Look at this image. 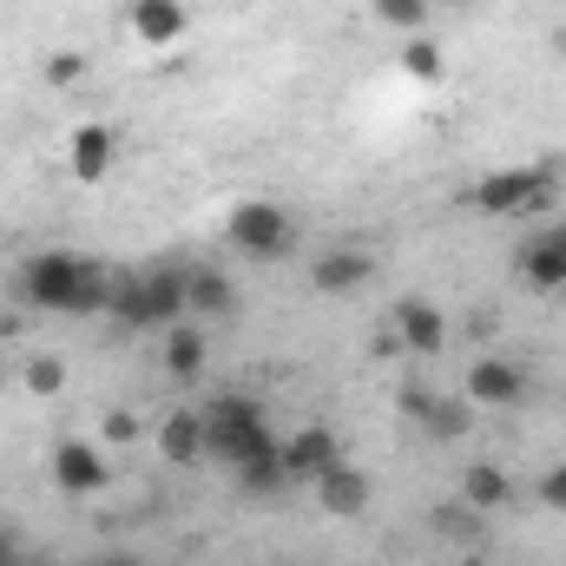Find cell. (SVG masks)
I'll return each mask as SVG.
<instances>
[{"label": "cell", "instance_id": "obj_1", "mask_svg": "<svg viewBox=\"0 0 566 566\" xmlns=\"http://www.w3.org/2000/svg\"><path fill=\"white\" fill-rule=\"evenodd\" d=\"M20 296L53 316H99L113 310V271L80 251H40L20 264Z\"/></svg>", "mask_w": 566, "mask_h": 566}, {"label": "cell", "instance_id": "obj_2", "mask_svg": "<svg viewBox=\"0 0 566 566\" xmlns=\"http://www.w3.org/2000/svg\"><path fill=\"white\" fill-rule=\"evenodd\" d=\"M277 428L264 422V409L251 402V396H218L211 409H205V454H218V461H231V468H251V461H264V454H277Z\"/></svg>", "mask_w": 566, "mask_h": 566}, {"label": "cell", "instance_id": "obj_3", "mask_svg": "<svg viewBox=\"0 0 566 566\" xmlns=\"http://www.w3.org/2000/svg\"><path fill=\"white\" fill-rule=\"evenodd\" d=\"M185 271H133V277H113V310L126 329H171L185 323Z\"/></svg>", "mask_w": 566, "mask_h": 566}, {"label": "cell", "instance_id": "obj_4", "mask_svg": "<svg viewBox=\"0 0 566 566\" xmlns=\"http://www.w3.org/2000/svg\"><path fill=\"white\" fill-rule=\"evenodd\" d=\"M224 238H231V251H244L258 264H277V258H290V244H296V224H290V211L271 205V198H244V205H231Z\"/></svg>", "mask_w": 566, "mask_h": 566}, {"label": "cell", "instance_id": "obj_5", "mask_svg": "<svg viewBox=\"0 0 566 566\" xmlns=\"http://www.w3.org/2000/svg\"><path fill=\"white\" fill-rule=\"evenodd\" d=\"M468 198L474 211H494V218H534V211H554V178L541 165H507V171H488Z\"/></svg>", "mask_w": 566, "mask_h": 566}, {"label": "cell", "instance_id": "obj_6", "mask_svg": "<svg viewBox=\"0 0 566 566\" xmlns=\"http://www.w3.org/2000/svg\"><path fill=\"white\" fill-rule=\"evenodd\" d=\"M336 461H343V434L323 428V422L296 428V434L283 441V468H290V481H316V474L336 468Z\"/></svg>", "mask_w": 566, "mask_h": 566}, {"label": "cell", "instance_id": "obj_7", "mask_svg": "<svg viewBox=\"0 0 566 566\" xmlns=\"http://www.w3.org/2000/svg\"><path fill=\"white\" fill-rule=\"evenodd\" d=\"M53 488L73 494V501H80V494H99V488H106V454H99L93 441H60V448H53Z\"/></svg>", "mask_w": 566, "mask_h": 566}, {"label": "cell", "instance_id": "obj_8", "mask_svg": "<svg viewBox=\"0 0 566 566\" xmlns=\"http://www.w3.org/2000/svg\"><path fill=\"white\" fill-rule=\"evenodd\" d=\"M389 329H396L402 349H416V356H441V349H448V316H441L428 296H402Z\"/></svg>", "mask_w": 566, "mask_h": 566}, {"label": "cell", "instance_id": "obj_9", "mask_svg": "<svg viewBox=\"0 0 566 566\" xmlns=\"http://www.w3.org/2000/svg\"><path fill=\"white\" fill-rule=\"evenodd\" d=\"M521 396H527V376H521L514 363L481 356V363L468 369V402H474V409H514Z\"/></svg>", "mask_w": 566, "mask_h": 566}, {"label": "cell", "instance_id": "obj_10", "mask_svg": "<svg viewBox=\"0 0 566 566\" xmlns=\"http://www.w3.org/2000/svg\"><path fill=\"white\" fill-rule=\"evenodd\" d=\"M402 409L428 428V441H461L468 422H474V402H468V396H461V402H441V396H428L422 382H416V389H402Z\"/></svg>", "mask_w": 566, "mask_h": 566}, {"label": "cell", "instance_id": "obj_11", "mask_svg": "<svg viewBox=\"0 0 566 566\" xmlns=\"http://www.w3.org/2000/svg\"><path fill=\"white\" fill-rule=\"evenodd\" d=\"M521 277L534 290H566V224H547L521 244Z\"/></svg>", "mask_w": 566, "mask_h": 566}, {"label": "cell", "instance_id": "obj_12", "mask_svg": "<svg viewBox=\"0 0 566 566\" xmlns=\"http://www.w3.org/2000/svg\"><path fill=\"white\" fill-rule=\"evenodd\" d=\"M310 488H316L323 514H343V521H349V514H363V507H369V474H363V468H356L349 454H343L336 468H323V474H316Z\"/></svg>", "mask_w": 566, "mask_h": 566}, {"label": "cell", "instance_id": "obj_13", "mask_svg": "<svg viewBox=\"0 0 566 566\" xmlns=\"http://www.w3.org/2000/svg\"><path fill=\"white\" fill-rule=\"evenodd\" d=\"M126 20H133V33H139L145 46H178V40H185V27H191L185 0H133V7H126Z\"/></svg>", "mask_w": 566, "mask_h": 566}, {"label": "cell", "instance_id": "obj_14", "mask_svg": "<svg viewBox=\"0 0 566 566\" xmlns=\"http://www.w3.org/2000/svg\"><path fill=\"white\" fill-rule=\"evenodd\" d=\"M113 158H119V139H113L106 126H73V145H66V165H73V178H80V185H106Z\"/></svg>", "mask_w": 566, "mask_h": 566}, {"label": "cell", "instance_id": "obj_15", "mask_svg": "<svg viewBox=\"0 0 566 566\" xmlns=\"http://www.w3.org/2000/svg\"><path fill=\"white\" fill-rule=\"evenodd\" d=\"M369 277H376V258H369V251H323V258L310 264V283H316L323 296H349V290H363Z\"/></svg>", "mask_w": 566, "mask_h": 566}, {"label": "cell", "instance_id": "obj_16", "mask_svg": "<svg viewBox=\"0 0 566 566\" xmlns=\"http://www.w3.org/2000/svg\"><path fill=\"white\" fill-rule=\"evenodd\" d=\"M185 303H191L198 316H238V290H231L224 271H211V264L185 271Z\"/></svg>", "mask_w": 566, "mask_h": 566}, {"label": "cell", "instance_id": "obj_17", "mask_svg": "<svg viewBox=\"0 0 566 566\" xmlns=\"http://www.w3.org/2000/svg\"><path fill=\"white\" fill-rule=\"evenodd\" d=\"M158 454L165 461H198L205 454V416H191V409H171L165 422H158Z\"/></svg>", "mask_w": 566, "mask_h": 566}, {"label": "cell", "instance_id": "obj_18", "mask_svg": "<svg viewBox=\"0 0 566 566\" xmlns=\"http://www.w3.org/2000/svg\"><path fill=\"white\" fill-rule=\"evenodd\" d=\"M165 369H171L178 382H198V376H205V329L171 323V329H165Z\"/></svg>", "mask_w": 566, "mask_h": 566}, {"label": "cell", "instance_id": "obj_19", "mask_svg": "<svg viewBox=\"0 0 566 566\" xmlns=\"http://www.w3.org/2000/svg\"><path fill=\"white\" fill-rule=\"evenodd\" d=\"M507 488H514V481H507V474H501L494 461H474V468L461 474V501H468L474 514H488V507H501V501H507Z\"/></svg>", "mask_w": 566, "mask_h": 566}, {"label": "cell", "instance_id": "obj_20", "mask_svg": "<svg viewBox=\"0 0 566 566\" xmlns=\"http://www.w3.org/2000/svg\"><path fill=\"white\" fill-rule=\"evenodd\" d=\"M402 73H409V80H422V86H434V80L448 73V53H441V40L409 33V46H402Z\"/></svg>", "mask_w": 566, "mask_h": 566}, {"label": "cell", "instance_id": "obj_21", "mask_svg": "<svg viewBox=\"0 0 566 566\" xmlns=\"http://www.w3.org/2000/svg\"><path fill=\"white\" fill-rule=\"evenodd\" d=\"M238 481H244V494H251V501H271V494H283V488H290L283 448H277V454H264V461H251V468H238Z\"/></svg>", "mask_w": 566, "mask_h": 566}, {"label": "cell", "instance_id": "obj_22", "mask_svg": "<svg viewBox=\"0 0 566 566\" xmlns=\"http://www.w3.org/2000/svg\"><path fill=\"white\" fill-rule=\"evenodd\" d=\"M369 7L396 33H428V20H434V0H369Z\"/></svg>", "mask_w": 566, "mask_h": 566}, {"label": "cell", "instance_id": "obj_23", "mask_svg": "<svg viewBox=\"0 0 566 566\" xmlns=\"http://www.w3.org/2000/svg\"><path fill=\"white\" fill-rule=\"evenodd\" d=\"M27 389H33V396H60V389H66V363H60V356H33V363H27Z\"/></svg>", "mask_w": 566, "mask_h": 566}, {"label": "cell", "instance_id": "obj_24", "mask_svg": "<svg viewBox=\"0 0 566 566\" xmlns=\"http://www.w3.org/2000/svg\"><path fill=\"white\" fill-rule=\"evenodd\" d=\"M80 73H86V53H53L46 60V86H80Z\"/></svg>", "mask_w": 566, "mask_h": 566}, {"label": "cell", "instance_id": "obj_25", "mask_svg": "<svg viewBox=\"0 0 566 566\" xmlns=\"http://www.w3.org/2000/svg\"><path fill=\"white\" fill-rule=\"evenodd\" d=\"M541 501H547L554 514H566V461H560V468H547V474H541Z\"/></svg>", "mask_w": 566, "mask_h": 566}, {"label": "cell", "instance_id": "obj_26", "mask_svg": "<svg viewBox=\"0 0 566 566\" xmlns=\"http://www.w3.org/2000/svg\"><path fill=\"white\" fill-rule=\"evenodd\" d=\"M106 441H139V422L133 416H106Z\"/></svg>", "mask_w": 566, "mask_h": 566}, {"label": "cell", "instance_id": "obj_27", "mask_svg": "<svg viewBox=\"0 0 566 566\" xmlns=\"http://www.w3.org/2000/svg\"><path fill=\"white\" fill-rule=\"evenodd\" d=\"M0 566H20V534L13 527H0Z\"/></svg>", "mask_w": 566, "mask_h": 566}, {"label": "cell", "instance_id": "obj_28", "mask_svg": "<svg viewBox=\"0 0 566 566\" xmlns=\"http://www.w3.org/2000/svg\"><path fill=\"white\" fill-rule=\"evenodd\" d=\"M93 566H145V560H133V554H113V560H93Z\"/></svg>", "mask_w": 566, "mask_h": 566}, {"label": "cell", "instance_id": "obj_29", "mask_svg": "<svg viewBox=\"0 0 566 566\" xmlns=\"http://www.w3.org/2000/svg\"><path fill=\"white\" fill-rule=\"evenodd\" d=\"M554 53H560V60H566V20H560V27H554Z\"/></svg>", "mask_w": 566, "mask_h": 566}, {"label": "cell", "instance_id": "obj_30", "mask_svg": "<svg viewBox=\"0 0 566 566\" xmlns=\"http://www.w3.org/2000/svg\"><path fill=\"white\" fill-rule=\"evenodd\" d=\"M434 7H468V0H434Z\"/></svg>", "mask_w": 566, "mask_h": 566}, {"label": "cell", "instance_id": "obj_31", "mask_svg": "<svg viewBox=\"0 0 566 566\" xmlns=\"http://www.w3.org/2000/svg\"><path fill=\"white\" fill-rule=\"evenodd\" d=\"M461 566H488V560H461Z\"/></svg>", "mask_w": 566, "mask_h": 566}]
</instances>
